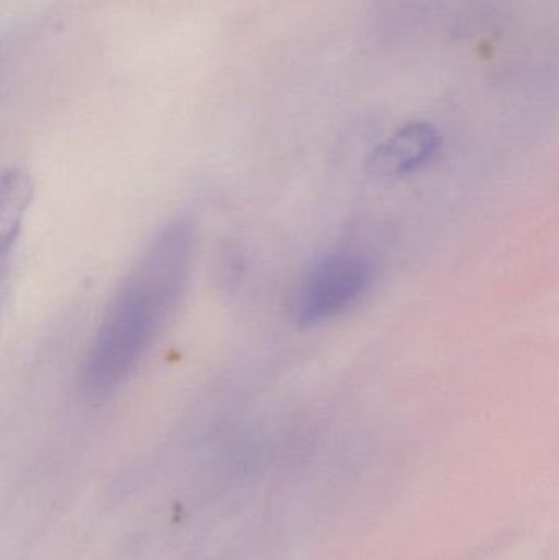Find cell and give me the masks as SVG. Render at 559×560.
I'll return each mask as SVG.
<instances>
[{
	"label": "cell",
	"instance_id": "6da1fadb",
	"mask_svg": "<svg viewBox=\"0 0 559 560\" xmlns=\"http://www.w3.org/2000/svg\"><path fill=\"white\" fill-rule=\"evenodd\" d=\"M187 283L163 262L140 258L115 293L82 362L79 387L89 398L115 394L150 351L180 305Z\"/></svg>",
	"mask_w": 559,
	"mask_h": 560
},
{
	"label": "cell",
	"instance_id": "7a4b0ae2",
	"mask_svg": "<svg viewBox=\"0 0 559 560\" xmlns=\"http://www.w3.org/2000/svg\"><path fill=\"white\" fill-rule=\"evenodd\" d=\"M371 283V266L351 253L325 256L302 280L295 300V322L317 328L357 305Z\"/></svg>",
	"mask_w": 559,
	"mask_h": 560
},
{
	"label": "cell",
	"instance_id": "3957f363",
	"mask_svg": "<svg viewBox=\"0 0 559 560\" xmlns=\"http://www.w3.org/2000/svg\"><path fill=\"white\" fill-rule=\"evenodd\" d=\"M439 148V131L426 121H416L374 148L368 171L380 177L403 176L432 160Z\"/></svg>",
	"mask_w": 559,
	"mask_h": 560
},
{
	"label": "cell",
	"instance_id": "277c9868",
	"mask_svg": "<svg viewBox=\"0 0 559 560\" xmlns=\"http://www.w3.org/2000/svg\"><path fill=\"white\" fill-rule=\"evenodd\" d=\"M2 194H0V233H2V256L7 259L13 243L19 238L23 219L33 197V184L22 170L3 171Z\"/></svg>",
	"mask_w": 559,
	"mask_h": 560
}]
</instances>
